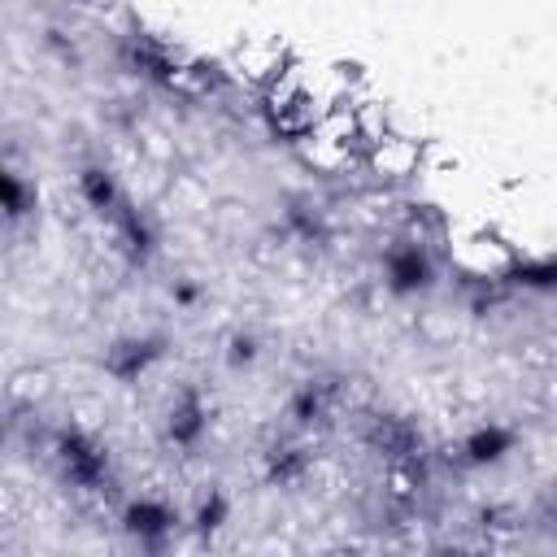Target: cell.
Returning <instances> with one entry per match:
<instances>
[{"label":"cell","mask_w":557,"mask_h":557,"mask_svg":"<svg viewBox=\"0 0 557 557\" xmlns=\"http://www.w3.org/2000/svg\"><path fill=\"white\" fill-rule=\"evenodd\" d=\"M52 453L65 470V479H74L78 487L87 492H100V479L109 483V453L78 426H61L57 440H52Z\"/></svg>","instance_id":"obj_1"},{"label":"cell","mask_w":557,"mask_h":557,"mask_svg":"<svg viewBox=\"0 0 557 557\" xmlns=\"http://www.w3.org/2000/svg\"><path fill=\"white\" fill-rule=\"evenodd\" d=\"M122 527L131 531L135 544L161 548V544H170V535L178 531V509H170V505L157 500V496H135V500L126 505V513H122Z\"/></svg>","instance_id":"obj_2"},{"label":"cell","mask_w":557,"mask_h":557,"mask_svg":"<svg viewBox=\"0 0 557 557\" xmlns=\"http://www.w3.org/2000/svg\"><path fill=\"white\" fill-rule=\"evenodd\" d=\"M509 448H513V431L492 422V426H479L474 435L461 440V461L466 466H496L509 457Z\"/></svg>","instance_id":"obj_3"},{"label":"cell","mask_w":557,"mask_h":557,"mask_svg":"<svg viewBox=\"0 0 557 557\" xmlns=\"http://www.w3.org/2000/svg\"><path fill=\"white\" fill-rule=\"evenodd\" d=\"M157 352H161V348H157V339H148V335H139V339H122V344L109 348V370H113L117 379H139Z\"/></svg>","instance_id":"obj_4"},{"label":"cell","mask_w":557,"mask_h":557,"mask_svg":"<svg viewBox=\"0 0 557 557\" xmlns=\"http://www.w3.org/2000/svg\"><path fill=\"white\" fill-rule=\"evenodd\" d=\"M200 431H205V400H200L196 392H183V396H178V405L170 409L165 435H170L174 444H196V440H200Z\"/></svg>","instance_id":"obj_5"},{"label":"cell","mask_w":557,"mask_h":557,"mask_svg":"<svg viewBox=\"0 0 557 557\" xmlns=\"http://www.w3.org/2000/svg\"><path fill=\"white\" fill-rule=\"evenodd\" d=\"M226 513H231V505H226V496H222V492H209V496L200 500V509H196V531H200V535H209V531H218Z\"/></svg>","instance_id":"obj_6"}]
</instances>
